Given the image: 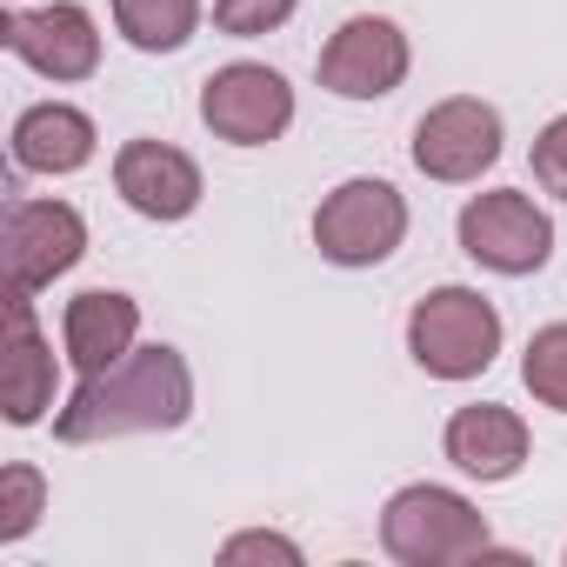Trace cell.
<instances>
[{
    "label": "cell",
    "instance_id": "cell-20",
    "mask_svg": "<svg viewBox=\"0 0 567 567\" xmlns=\"http://www.w3.org/2000/svg\"><path fill=\"white\" fill-rule=\"evenodd\" d=\"M534 181H540L554 200H567V114H554V121L534 134Z\"/></svg>",
    "mask_w": 567,
    "mask_h": 567
},
{
    "label": "cell",
    "instance_id": "cell-9",
    "mask_svg": "<svg viewBox=\"0 0 567 567\" xmlns=\"http://www.w3.org/2000/svg\"><path fill=\"white\" fill-rule=\"evenodd\" d=\"M0 41L14 61H28L41 81H87L101 68V34L81 0H48V8H8Z\"/></svg>",
    "mask_w": 567,
    "mask_h": 567
},
{
    "label": "cell",
    "instance_id": "cell-12",
    "mask_svg": "<svg viewBox=\"0 0 567 567\" xmlns=\"http://www.w3.org/2000/svg\"><path fill=\"white\" fill-rule=\"evenodd\" d=\"M54 388H61V368H54V348H48V334L34 321V295H8V354H0V401H8V421L14 427L48 421Z\"/></svg>",
    "mask_w": 567,
    "mask_h": 567
},
{
    "label": "cell",
    "instance_id": "cell-1",
    "mask_svg": "<svg viewBox=\"0 0 567 567\" xmlns=\"http://www.w3.org/2000/svg\"><path fill=\"white\" fill-rule=\"evenodd\" d=\"M194 414V374L181 348H134L127 361L81 374L74 401L54 414V441H121V434H167Z\"/></svg>",
    "mask_w": 567,
    "mask_h": 567
},
{
    "label": "cell",
    "instance_id": "cell-15",
    "mask_svg": "<svg viewBox=\"0 0 567 567\" xmlns=\"http://www.w3.org/2000/svg\"><path fill=\"white\" fill-rule=\"evenodd\" d=\"M94 147H101L94 121L68 101H41L14 121V167L21 174H81L94 161Z\"/></svg>",
    "mask_w": 567,
    "mask_h": 567
},
{
    "label": "cell",
    "instance_id": "cell-7",
    "mask_svg": "<svg viewBox=\"0 0 567 567\" xmlns=\"http://www.w3.org/2000/svg\"><path fill=\"white\" fill-rule=\"evenodd\" d=\"M87 254V220L68 200H14L0 227V260H8V295H41Z\"/></svg>",
    "mask_w": 567,
    "mask_h": 567
},
{
    "label": "cell",
    "instance_id": "cell-13",
    "mask_svg": "<svg viewBox=\"0 0 567 567\" xmlns=\"http://www.w3.org/2000/svg\"><path fill=\"white\" fill-rule=\"evenodd\" d=\"M447 461L467 474V481H514L527 467V421L501 401H474V408H454L447 434H441Z\"/></svg>",
    "mask_w": 567,
    "mask_h": 567
},
{
    "label": "cell",
    "instance_id": "cell-16",
    "mask_svg": "<svg viewBox=\"0 0 567 567\" xmlns=\"http://www.w3.org/2000/svg\"><path fill=\"white\" fill-rule=\"evenodd\" d=\"M114 28L141 54H181L200 28V0H114Z\"/></svg>",
    "mask_w": 567,
    "mask_h": 567
},
{
    "label": "cell",
    "instance_id": "cell-11",
    "mask_svg": "<svg viewBox=\"0 0 567 567\" xmlns=\"http://www.w3.org/2000/svg\"><path fill=\"white\" fill-rule=\"evenodd\" d=\"M114 194L147 220H187L200 207V167L167 141H127L114 154Z\"/></svg>",
    "mask_w": 567,
    "mask_h": 567
},
{
    "label": "cell",
    "instance_id": "cell-21",
    "mask_svg": "<svg viewBox=\"0 0 567 567\" xmlns=\"http://www.w3.org/2000/svg\"><path fill=\"white\" fill-rule=\"evenodd\" d=\"M220 560H227V567H240V560H280V567H301V547H295L288 534L254 527V534H234V540L220 547Z\"/></svg>",
    "mask_w": 567,
    "mask_h": 567
},
{
    "label": "cell",
    "instance_id": "cell-14",
    "mask_svg": "<svg viewBox=\"0 0 567 567\" xmlns=\"http://www.w3.org/2000/svg\"><path fill=\"white\" fill-rule=\"evenodd\" d=\"M134 334H141V301L121 295V288H87L61 315V348H68V361L81 374H101V368L127 361Z\"/></svg>",
    "mask_w": 567,
    "mask_h": 567
},
{
    "label": "cell",
    "instance_id": "cell-10",
    "mask_svg": "<svg viewBox=\"0 0 567 567\" xmlns=\"http://www.w3.org/2000/svg\"><path fill=\"white\" fill-rule=\"evenodd\" d=\"M408 68H414V48L388 14H354L321 48V87L341 101H381L408 81Z\"/></svg>",
    "mask_w": 567,
    "mask_h": 567
},
{
    "label": "cell",
    "instance_id": "cell-19",
    "mask_svg": "<svg viewBox=\"0 0 567 567\" xmlns=\"http://www.w3.org/2000/svg\"><path fill=\"white\" fill-rule=\"evenodd\" d=\"M295 8H301V0H214V28L234 34V41H260L274 28H288Z\"/></svg>",
    "mask_w": 567,
    "mask_h": 567
},
{
    "label": "cell",
    "instance_id": "cell-6",
    "mask_svg": "<svg viewBox=\"0 0 567 567\" xmlns=\"http://www.w3.org/2000/svg\"><path fill=\"white\" fill-rule=\"evenodd\" d=\"M200 121L227 147H267L295 127V87L267 61H227L200 87Z\"/></svg>",
    "mask_w": 567,
    "mask_h": 567
},
{
    "label": "cell",
    "instance_id": "cell-4",
    "mask_svg": "<svg viewBox=\"0 0 567 567\" xmlns=\"http://www.w3.org/2000/svg\"><path fill=\"white\" fill-rule=\"evenodd\" d=\"M408 240V200L394 181L354 174L315 207V247L334 267H381Z\"/></svg>",
    "mask_w": 567,
    "mask_h": 567
},
{
    "label": "cell",
    "instance_id": "cell-17",
    "mask_svg": "<svg viewBox=\"0 0 567 567\" xmlns=\"http://www.w3.org/2000/svg\"><path fill=\"white\" fill-rule=\"evenodd\" d=\"M41 514H48V481H41V467H28V461L0 467V547L28 540V534L41 527Z\"/></svg>",
    "mask_w": 567,
    "mask_h": 567
},
{
    "label": "cell",
    "instance_id": "cell-2",
    "mask_svg": "<svg viewBox=\"0 0 567 567\" xmlns=\"http://www.w3.org/2000/svg\"><path fill=\"white\" fill-rule=\"evenodd\" d=\"M381 547H388L401 567H461V560L494 554L487 514H481L467 494L434 487V481H414V487H401V494L381 507Z\"/></svg>",
    "mask_w": 567,
    "mask_h": 567
},
{
    "label": "cell",
    "instance_id": "cell-18",
    "mask_svg": "<svg viewBox=\"0 0 567 567\" xmlns=\"http://www.w3.org/2000/svg\"><path fill=\"white\" fill-rule=\"evenodd\" d=\"M520 381H527V394H534L540 408L567 414V321H554V328H540V334L527 341Z\"/></svg>",
    "mask_w": 567,
    "mask_h": 567
},
{
    "label": "cell",
    "instance_id": "cell-3",
    "mask_svg": "<svg viewBox=\"0 0 567 567\" xmlns=\"http://www.w3.org/2000/svg\"><path fill=\"white\" fill-rule=\"evenodd\" d=\"M408 354L434 381H474L501 354V308L474 288H434L408 315Z\"/></svg>",
    "mask_w": 567,
    "mask_h": 567
},
{
    "label": "cell",
    "instance_id": "cell-5",
    "mask_svg": "<svg viewBox=\"0 0 567 567\" xmlns=\"http://www.w3.org/2000/svg\"><path fill=\"white\" fill-rule=\"evenodd\" d=\"M461 254L487 274H540L547 254H554V220L547 207H534V194L520 187H487L461 207Z\"/></svg>",
    "mask_w": 567,
    "mask_h": 567
},
{
    "label": "cell",
    "instance_id": "cell-8",
    "mask_svg": "<svg viewBox=\"0 0 567 567\" xmlns=\"http://www.w3.org/2000/svg\"><path fill=\"white\" fill-rule=\"evenodd\" d=\"M501 141H507L501 107H487L474 94H454V101H441V107L421 114V127H414V167L427 181H441V187H467V181H481L501 161Z\"/></svg>",
    "mask_w": 567,
    "mask_h": 567
}]
</instances>
